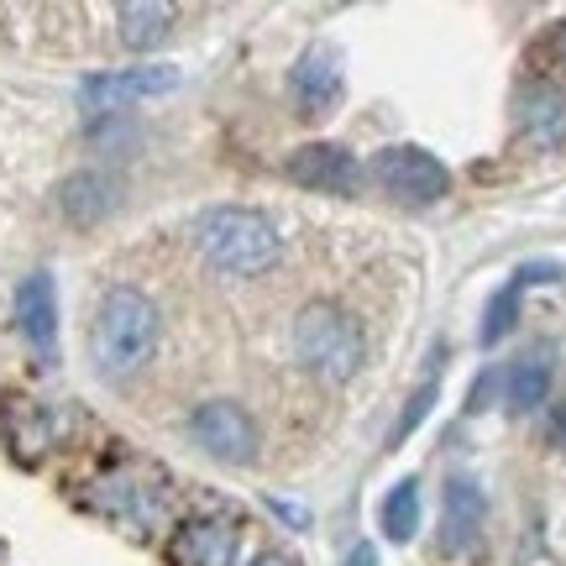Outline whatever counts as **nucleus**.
I'll return each instance as SVG.
<instances>
[{"label":"nucleus","instance_id":"nucleus-20","mask_svg":"<svg viewBox=\"0 0 566 566\" xmlns=\"http://www.w3.org/2000/svg\"><path fill=\"white\" fill-rule=\"evenodd\" d=\"M252 566H294V562H289V556H279V551H268V556H258Z\"/></svg>","mask_w":566,"mask_h":566},{"label":"nucleus","instance_id":"nucleus-16","mask_svg":"<svg viewBox=\"0 0 566 566\" xmlns=\"http://www.w3.org/2000/svg\"><path fill=\"white\" fill-rule=\"evenodd\" d=\"M378 525H384L388 541H415V530H420V483L415 478H405V483L394 488L384 499V509H378Z\"/></svg>","mask_w":566,"mask_h":566},{"label":"nucleus","instance_id":"nucleus-13","mask_svg":"<svg viewBox=\"0 0 566 566\" xmlns=\"http://www.w3.org/2000/svg\"><path fill=\"white\" fill-rule=\"evenodd\" d=\"M551 352L546 346H535V352H525V357H514L504 373V394L514 409H541L551 394Z\"/></svg>","mask_w":566,"mask_h":566},{"label":"nucleus","instance_id":"nucleus-15","mask_svg":"<svg viewBox=\"0 0 566 566\" xmlns=\"http://www.w3.org/2000/svg\"><path fill=\"white\" fill-rule=\"evenodd\" d=\"M525 126L541 147H562L566 142V95L556 84H535L525 95Z\"/></svg>","mask_w":566,"mask_h":566},{"label":"nucleus","instance_id":"nucleus-17","mask_svg":"<svg viewBox=\"0 0 566 566\" xmlns=\"http://www.w3.org/2000/svg\"><path fill=\"white\" fill-rule=\"evenodd\" d=\"M520 294H525V283H520V273L488 300V315H483V325H478V342L483 346H499L514 331V321H520Z\"/></svg>","mask_w":566,"mask_h":566},{"label":"nucleus","instance_id":"nucleus-10","mask_svg":"<svg viewBox=\"0 0 566 566\" xmlns=\"http://www.w3.org/2000/svg\"><path fill=\"white\" fill-rule=\"evenodd\" d=\"M237 546H242V525L237 520H195L174 541V556L184 566H231Z\"/></svg>","mask_w":566,"mask_h":566},{"label":"nucleus","instance_id":"nucleus-2","mask_svg":"<svg viewBox=\"0 0 566 566\" xmlns=\"http://www.w3.org/2000/svg\"><path fill=\"white\" fill-rule=\"evenodd\" d=\"M195 242L221 273H237V279H258L279 263V226L247 210V205H216L195 221Z\"/></svg>","mask_w":566,"mask_h":566},{"label":"nucleus","instance_id":"nucleus-1","mask_svg":"<svg viewBox=\"0 0 566 566\" xmlns=\"http://www.w3.org/2000/svg\"><path fill=\"white\" fill-rule=\"evenodd\" d=\"M158 331H163L158 304L147 300L142 289H132V283H116V289H105L101 310H95L90 357H95V367H101L105 378H132L153 357Z\"/></svg>","mask_w":566,"mask_h":566},{"label":"nucleus","instance_id":"nucleus-5","mask_svg":"<svg viewBox=\"0 0 566 566\" xmlns=\"http://www.w3.org/2000/svg\"><path fill=\"white\" fill-rule=\"evenodd\" d=\"M179 84V69L174 63H142V69H111V74H90L80 80V105L84 111H122V105L153 101V95H168Z\"/></svg>","mask_w":566,"mask_h":566},{"label":"nucleus","instance_id":"nucleus-19","mask_svg":"<svg viewBox=\"0 0 566 566\" xmlns=\"http://www.w3.org/2000/svg\"><path fill=\"white\" fill-rule=\"evenodd\" d=\"M342 566H378V546H367V541H363V546H352Z\"/></svg>","mask_w":566,"mask_h":566},{"label":"nucleus","instance_id":"nucleus-18","mask_svg":"<svg viewBox=\"0 0 566 566\" xmlns=\"http://www.w3.org/2000/svg\"><path fill=\"white\" fill-rule=\"evenodd\" d=\"M436 399H441V388H436V384H424L420 394L409 399V409H405V415H399V424H394V446H405L409 436L420 430V420H424V415H430V405H436Z\"/></svg>","mask_w":566,"mask_h":566},{"label":"nucleus","instance_id":"nucleus-6","mask_svg":"<svg viewBox=\"0 0 566 566\" xmlns=\"http://www.w3.org/2000/svg\"><path fill=\"white\" fill-rule=\"evenodd\" d=\"M189 436L216 457V462H231V467H247L258 457V424L247 415L242 405H231V399H210L189 415Z\"/></svg>","mask_w":566,"mask_h":566},{"label":"nucleus","instance_id":"nucleus-7","mask_svg":"<svg viewBox=\"0 0 566 566\" xmlns=\"http://www.w3.org/2000/svg\"><path fill=\"white\" fill-rule=\"evenodd\" d=\"M283 174L300 184V189H321V195H357V184H363V163L352 158L346 147H336V142H304V147L289 153Z\"/></svg>","mask_w":566,"mask_h":566},{"label":"nucleus","instance_id":"nucleus-12","mask_svg":"<svg viewBox=\"0 0 566 566\" xmlns=\"http://www.w3.org/2000/svg\"><path fill=\"white\" fill-rule=\"evenodd\" d=\"M59 205H63V216H69L74 226H95V221L111 216V205H116V184L105 179V174H95V168H84V174H74V179H63Z\"/></svg>","mask_w":566,"mask_h":566},{"label":"nucleus","instance_id":"nucleus-9","mask_svg":"<svg viewBox=\"0 0 566 566\" xmlns=\"http://www.w3.org/2000/svg\"><path fill=\"white\" fill-rule=\"evenodd\" d=\"M483 520H488L483 488L472 483V478H451L441 488V551L446 556L472 551V541L483 535Z\"/></svg>","mask_w":566,"mask_h":566},{"label":"nucleus","instance_id":"nucleus-4","mask_svg":"<svg viewBox=\"0 0 566 566\" xmlns=\"http://www.w3.org/2000/svg\"><path fill=\"white\" fill-rule=\"evenodd\" d=\"M373 179L384 184L388 195H399L409 205H436L451 195V174L436 153H424L415 142H399V147H384L373 158Z\"/></svg>","mask_w":566,"mask_h":566},{"label":"nucleus","instance_id":"nucleus-14","mask_svg":"<svg viewBox=\"0 0 566 566\" xmlns=\"http://www.w3.org/2000/svg\"><path fill=\"white\" fill-rule=\"evenodd\" d=\"M116 27H122V42L126 48H158L168 32H174V6L163 0H126L116 6Z\"/></svg>","mask_w":566,"mask_h":566},{"label":"nucleus","instance_id":"nucleus-11","mask_svg":"<svg viewBox=\"0 0 566 566\" xmlns=\"http://www.w3.org/2000/svg\"><path fill=\"white\" fill-rule=\"evenodd\" d=\"M294 101H300L304 116H321L342 101V69H336V53L325 48H310L294 69Z\"/></svg>","mask_w":566,"mask_h":566},{"label":"nucleus","instance_id":"nucleus-3","mask_svg":"<svg viewBox=\"0 0 566 566\" xmlns=\"http://www.w3.org/2000/svg\"><path fill=\"white\" fill-rule=\"evenodd\" d=\"M294 352L325 384H352L367 363L363 325L352 321L346 310H336V304H310L294 321Z\"/></svg>","mask_w":566,"mask_h":566},{"label":"nucleus","instance_id":"nucleus-8","mask_svg":"<svg viewBox=\"0 0 566 566\" xmlns=\"http://www.w3.org/2000/svg\"><path fill=\"white\" fill-rule=\"evenodd\" d=\"M17 325L42 363L59 357V289L53 273H27L17 289Z\"/></svg>","mask_w":566,"mask_h":566}]
</instances>
